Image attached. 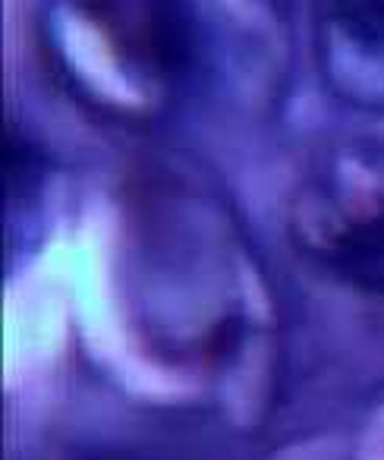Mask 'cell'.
I'll return each instance as SVG.
<instances>
[{"label": "cell", "mask_w": 384, "mask_h": 460, "mask_svg": "<svg viewBox=\"0 0 384 460\" xmlns=\"http://www.w3.org/2000/svg\"><path fill=\"white\" fill-rule=\"evenodd\" d=\"M133 332L152 357L221 378L252 357L268 303L252 246L202 173L148 164L123 199Z\"/></svg>", "instance_id": "6da1fadb"}, {"label": "cell", "mask_w": 384, "mask_h": 460, "mask_svg": "<svg viewBox=\"0 0 384 460\" xmlns=\"http://www.w3.org/2000/svg\"><path fill=\"white\" fill-rule=\"evenodd\" d=\"M39 48L60 92L101 123L142 129L199 98L189 0H41Z\"/></svg>", "instance_id": "7a4b0ae2"}, {"label": "cell", "mask_w": 384, "mask_h": 460, "mask_svg": "<svg viewBox=\"0 0 384 460\" xmlns=\"http://www.w3.org/2000/svg\"><path fill=\"white\" fill-rule=\"evenodd\" d=\"M287 230L312 269L384 303V139L319 148L290 190Z\"/></svg>", "instance_id": "3957f363"}, {"label": "cell", "mask_w": 384, "mask_h": 460, "mask_svg": "<svg viewBox=\"0 0 384 460\" xmlns=\"http://www.w3.org/2000/svg\"><path fill=\"white\" fill-rule=\"evenodd\" d=\"M202 102L262 117L281 102L293 64L290 0H189Z\"/></svg>", "instance_id": "277c9868"}, {"label": "cell", "mask_w": 384, "mask_h": 460, "mask_svg": "<svg viewBox=\"0 0 384 460\" xmlns=\"http://www.w3.org/2000/svg\"><path fill=\"white\" fill-rule=\"evenodd\" d=\"M319 60L344 98L384 108V0H309Z\"/></svg>", "instance_id": "5b68a950"}]
</instances>
